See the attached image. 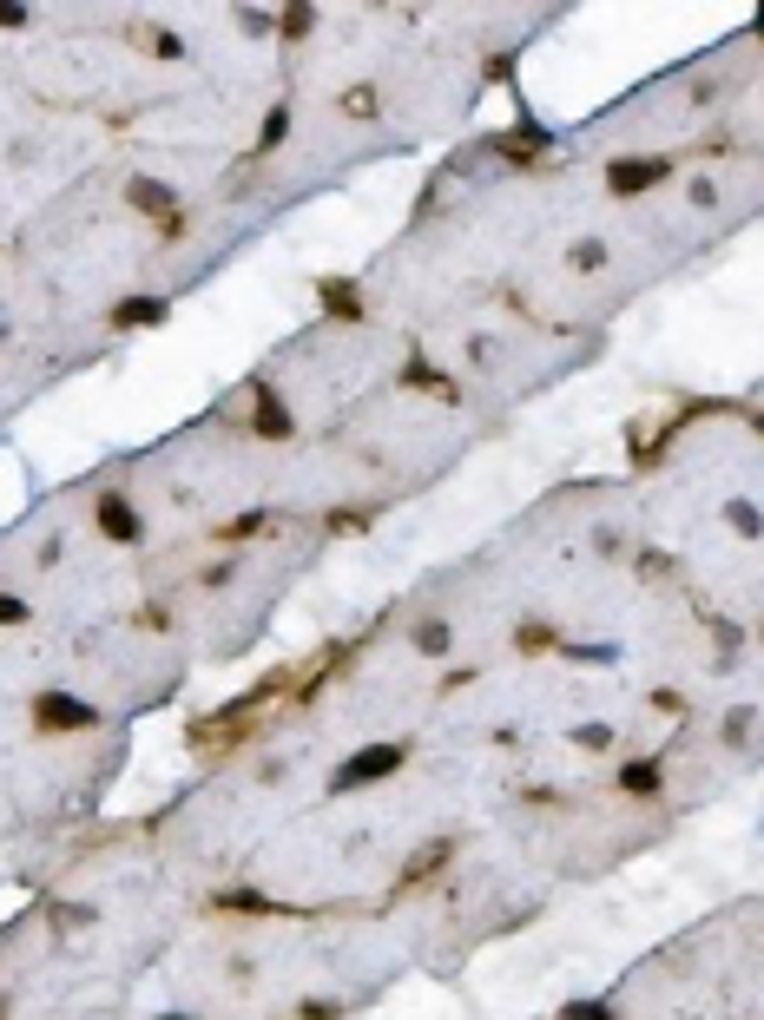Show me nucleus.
Listing matches in <instances>:
<instances>
[{"instance_id":"1","label":"nucleus","mask_w":764,"mask_h":1020,"mask_svg":"<svg viewBox=\"0 0 764 1020\" xmlns=\"http://www.w3.org/2000/svg\"><path fill=\"white\" fill-rule=\"evenodd\" d=\"M376 770H396V751H363L350 770H343V784H363V777H376Z\"/></svg>"},{"instance_id":"4","label":"nucleus","mask_w":764,"mask_h":1020,"mask_svg":"<svg viewBox=\"0 0 764 1020\" xmlns=\"http://www.w3.org/2000/svg\"><path fill=\"white\" fill-rule=\"evenodd\" d=\"M0 619H20V599H7V593H0Z\"/></svg>"},{"instance_id":"5","label":"nucleus","mask_w":764,"mask_h":1020,"mask_svg":"<svg viewBox=\"0 0 764 1020\" xmlns=\"http://www.w3.org/2000/svg\"><path fill=\"white\" fill-rule=\"evenodd\" d=\"M567 1020H606V1014H600V1007H573Z\"/></svg>"},{"instance_id":"3","label":"nucleus","mask_w":764,"mask_h":1020,"mask_svg":"<svg viewBox=\"0 0 764 1020\" xmlns=\"http://www.w3.org/2000/svg\"><path fill=\"white\" fill-rule=\"evenodd\" d=\"M99 520H106V534H119V540L139 534V527H132V514H126V501H106V507H99Z\"/></svg>"},{"instance_id":"2","label":"nucleus","mask_w":764,"mask_h":1020,"mask_svg":"<svg viewBox=\"0 0 764 1020\" xmlns=\"http://www.w3.org/2000/svg\"><path fill=\"white\" fill-rule=\"evenodd\" d=\"M40 724H86V711H73V698H40Z\"/></svg>"}]
</instances>
